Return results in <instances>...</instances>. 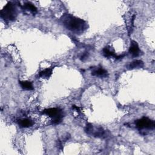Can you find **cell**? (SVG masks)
<instances>
[{"instance_id": "8", "label": "cell", "mask_w": 155, "mask_h": 155, "mask_svg": "<svg viewBox=\"0 0 155 155\" xmlns=\"http://www.w3.org/2000/svg\"><path fill=\"white\" fill-rule=\"evenodd\" d=\"M52 71H53V68H46L42 71H41L39 74V76L43 78H49L52 74Z\"/></svg>"}, {"instance_id": "3", "label": "cell", "mask_w": 155, "mask_h": 155, "mask_svg": "<svg viewBox=\"0 0 155 155\" xmlns=\"http://www.w3.org/2000/svg\"><path fill=\"white\" fill-rule=\"evenodd\" d=\"M43 114L49 116L52 118V122L55 124L60 123L63 118L62 111L57 108H51L46 109L43 111Z\"/></svg>"}, {"instance_id": "11", "label": "cell", "mask_w": 155, "mask_h": 155, "mask_svg": "<svg viewBox=\"0 0 155 155\" xmlns=\"http://www.w3.org/2000/svg\"><path fill=\"white\" fill-rule=\"evenodd\" d=\"M23 9H26V11H30L33 14H35L37 12V9L31 3H26L24 4L23 6Z\"/></svg>"}, {"instance_id": "4", "label": "cell", "mask_w": 155, "mask_h": 155, "mask_svg": "<svg viewBox=\"0 0 155 155\" xmlns=\"http://www.w3.org/2000/svg\"><path fill=\"white\" fill-rule=\"evenodd\" d=\"M136 127L139 130L148 129L153 130L155 127L154 121L147 117H143L135 121Z\"/></svg>"}, {"instance_id": "7", "label": "cell", "mask_w": 155, "mask_h": 155, "mask_svg": "<svg viewBox=\"0 0 155 155\" xmlns=\"http://www.w3.org/2000/svg\"><path fill=\"white\" fill-rule=\"evenodd\" d=\"M107 74V71L104 69L102 67H98L95 68L92 72V74L93 76H106Z\"/></svg>"}, {"instance_id": "5", "label": "cell", "mask_w": 155, "mask_h": 155, "mask_svg": "<svg viewBox=\"0 0 155 155\" xmlns=\"http://www.w3.org/2000/svg\"><path fill=\"white\" fill-rule=\"evenodd\" d=\"M129 52L134 57H137L139 55L141 50L139 49V47L137 42H136L135 41H131L130 47Z\"/></svg>"}, {"instance_id": "10", "label": "cell", "mask_w": 155, "mask_h": 155, "mask_svg": "<svg viewBox=\"0 0 155 155\" xmlns=\"http://www.w3.org/2000/svg\"><path fill=\"white\" fill-rule=\"evenodd\" d=\"M144 66V62L141 60H136L131 62L129 65V68L134 69L141 68Z\"/></svg>"}, {"instance_id": "2", "label": "cell", "mask_w": 155, "mask_h": 155, "mask_svg": "<svg viewBox=\"0 0 155 155\" xmlns=\"http://www.w3.org/2000/svg\"><path fill=\"white\" fill-rule=\"evenodd\" d=\"M1 18L6 21H14L17 17V10L14 4L8 3L0 12Z\"/></svg>"}, {"instance_id": "6", "label": "cell", "mask_w": 155, "mask_h": 155, "mask_svg": "<svg viewBox=\"0 0 155 155\" xmlns=\"http://www.w3.org/2000/svg\"><path fill=\"white\" fill-rule=\"evenodd\" d=\"M18 124L21 128H28L33 125V122L30 119H23L18 121Z\"/></svg>"}, {"instance_id": "1", "label": "cell", "mask_w": 155, "mask_h": 155, "mask_svg": "<svg viewBox=\"0 0 155 155\" xmlns=\"http://www.w3.org/2000/svg\"><path fill=\"white\" fill-rule=\"evenodd\" d=\"M61 21L63 25L68 30L73 32H81L86 27V23L83 20L69 14L63 15L61 18Z\"/></svg>"}, {"instance_id": "12", "label": "cell", "mask_w": 155, "mask_h": 155, "mask_svg": "<svg viewBox=\"0 0 155 155\" xmlns=\"http://www.w3.org/2000/svg\"><path fill=\"white\" fill-rule=\"evenodd\" d=\"M103 54L104 55V56L105 57H107V58H109V57H114L116 59V57H117V55H116L114 54V53L112 51H111L107 47H105L104 49H103Z\"/></svg>"}, {"instance_id": "9", "label": "cell", "mask_w": 155, "mask_h": 155, "mask_svg": "<svg viewBox=\"0 0 155 155\" xmlns=\"http://www.w3.org/2000/svg\"><path fill=\"white\" fill-rule=\"evenodd\" d=\"M20 86L21 88L24 90H33V86L31 82L28 81H20Z\"/></svg>"}]
</instances>
